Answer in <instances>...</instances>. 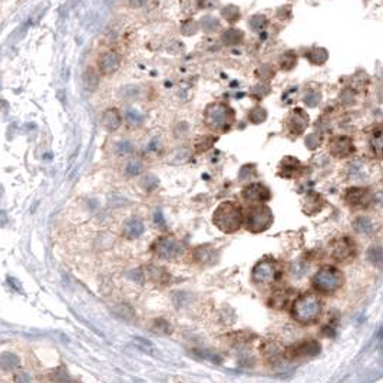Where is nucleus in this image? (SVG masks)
<instances>
[{
    "mask_svg": "<svg viewBox=\"0 0 383 383\" xmlns=\"http://www.w3.org/2000/svg\"><path fill=\"white\" fill-rule=\"evenodd\" d=\"M367 259L376 267H383V247L380 245H373L367 250Z\"/></svg>",
    "mask_w": 383,
    "mask_h": 383,
    "instance_id": "obj_36",
    "label": "nucleus"
},
{
    "mask_svg": "<svg viewBox=\"0 0 383 383\" xmlns=\"http://www.w3.org/2000/svg\"><path fill=\"white\" fill-rule=\"evenodd\" d=\"M353 228H355L356 233L370 235L374 230L373 220L370 217H367V215H359V217H356L355 221H353Z\"/></svg>",
    "mask_w": 383,
    "mask_h": 383,
    "instance_id": "obj_28",
    "label": "nucleus"
},
{
    "mask_svg": "<svg viewBox=\"0 0 383 383\" xmlns=\"http://www.w3.org/2000/svg\"><path fill=\"white\" fill-rule=\"evenodd\" d=\"M147 3V0H130V5L132 8H141Z\"/></svg>",
    "mask_w": 383,
    "mask_h": 383,
    "instance_id": "obj_54",
    "label": "nucleus"
},
{
    "mask_svg": "<svg viewBox=\"0 0 383 383\" xmlns=\"http://www.w3.org/2000/svg\"><path fill=\"white\" fill-rule=\"evenodd\" d=\"M306 174V165L294 155H284L279 162L277 175L284 179H297Z\"/></svg>",
    "mask_w": 383,
    "mask_h": 383,
    "instance_id": "obj_15",
    "label": "nucleus"
},
{
    "mask_svg": "<svg viewBox=\"0 0 383 383\" xmlns=\"http://www.w3.org/2000/svg\"><path fill=\"white\" fill-rule=\"evenodd\" d=\"M125 121L131 126H141L144 123V115L138 112L137 109L130 108V109L125 111Z\"/></svg>",
    "mask_w": 383,
    "mask_h": 383,
    "instance_id": "obj_41",
    "label": "nucleus"
},
{
    "mask_svg": "<svg viewBox=\"0 0 383 383\" xmlns=\"http://www.w3.org/2000/svg\"><path fill=\"white\" fill-rule=\"evenodd\" d=\"M267 118H269V111L260 103H256L247 111V121L251 125H262L267 121Z\"/></svg>",
    "mask_w": 383,
    "mask_h": 383,
    "instance_id": "obj_26",
    "label": "nucleus"
},
{
    "mask_svg": "<svg viewBox=\"0 0 383 383\" xmlns=\"http://www.w3.org/2000/svg\"><path fill=\"white\" fill-rule=\"evenodd\" d=\"M347 175L353 181H363L367 177L366 171H364V164L360 161H353L350 162L349 169H347Z\"/></svg>",
    "mask_w": 383,
    "mask_h": 383,
    "instance_id": "obj_33",
    "label": "nucleus"
},
{
    "mask_svg": "<svg viewBox=\"0 0 383 383\" xmlns=\"http://www.w3.org/2000/svg\"><path fill=\"white\" fill-rule=\"evenodd\" d=\"M113 151L119 157H126V155H131L134 152V145H132V142L130 140H121L115 144Z\"/></svg>",
    "mask_w": 383,
    "mask_h": 383,
    "instance_id": "obj_40",
    "label": "nucleus"
},
{
    "mask_svg": "<svg viewBox=\"0 0 383 383\" xmlns=\"http://www.w3.org/2000/svg\"><path fill=\"white\" fill-rule=\"evenodd\" d=\"M122 123V116L116 108H109L102 113V126L108 132L116 131Z\"/></svg>",
    "mask_w": 383,
    "mask_h": 383,
    "instance_id": "obj_23",
    "label": "nucleus"
},
{
    "mask_svg": "<svg viewBox=\"0 0 383 383\" xmlns=\"http://www.w3.org/2000/svg\"><path fill=\"white\" fill-rule=\"evenodd\" d=\"M372 206H373L376 210H379V211H383V191H380V193H376V194H374Z\"/></svg>",
    "mask_w": 383,
    "mask_h": 383,
    "instance_id": "obj_50",
    "label": "nucleus"
},
{
    "mask_svg": "<svg viewBox=\"0 0 383 383\" xmlns=\"http://www.w3.org/2000/svg\"><path fill=\"white\" fill-rule=\"evenodd\" d=\"M159 148H161V140L158 137H154L147 145V152H157L159 151Z\"/></svg>",
    "mask_w": 383,
    "mask_h": 383,
    "instance_id": "obj_49",
    "label": "nucleus"
},
{
    "mask_svg": "<svg viewBox=\"0 0 383 383\" xmlns=\"http://www.w3.org/2000/svg\"><path fill=\"white\" fill-rule=\"evenodd\" d=\"M283 131L289 138L303 137L310 126V115L303 106H294L286 113L283 119Z\"/></svg>",
    "mask_w": 383,
    "mask_h": 383,
    "instance_id": "obj_6",
    "label": "nucleus"
},
{
    "mask_svg": "<svg viewBox=\"0 0 383 383\" xmlns=\"http://www.w3.org/2000/svg\"><path fill=\"white\" fill-rule=\"evenodd\" d=\"M154 221H155V224L157 225H165V221H164V217H162V213L161 211H157L155 215H154Z\"/></svg>",
    "mask_w": 383,
    "mask_h": 383,
    "instance_id": "obj_53",
    "label": "nucleus"
},
{
    "mask_svg": "<svg viewBox=\"0 0 383 383\" xmlns=\"http://www.w3.org/2000/svg\"><path fill=\"white\" fill-rule=\"evenodd\" d=\"M254 75H256L259 82L269 84L271 79L276 76V68L271 65V63H263V65H260L259 68H256Z\"/></svg>",
    "mask_w": 383,
    "mask_h": 383,
    "instance_id": "obj_31",
    "label": "nucleus"
},
{
    "mask_svg": "<svg viewBox=\"0 0 383 383\" xmlns=\"http://www.w3.org/2000/svg\"><path fill=\"white\" fill-rule=\"evenodd\" d=\"M198 25H200V29L204 32V33H215V32H218L220 29H221V23H220V20L217 19L215 16L213 15H206V16H203L200 22H198Z\"/></svg>",
    "mask_w": 383,
    "mask_h": 383,
    "instance_id": "obj_32",
    "label": "nucleus"
},
{
    "mask_svg": "<svg viewBox=\"0 0 383 383\" xmlns=\"http://www.w3.org/2000/svg\"><path fill=\"white\" fill-rule=\"evenodd\" d=\"M220 40L227 47L240 46V45H243L244 40H245V33H244V30H241V29L231 26V28L225 29V30L221 32Z\"/></svg>",
    "mask_w": 383,
    "mask_h": 383,
    "instance_id": "obj_18",
    "label": "nucleus"
},
{
    "mask_svg": "<svg viewBox=\"0 0 383 383\" xmlns=\"http://www.w3.org/2000/svg\"><path fill=\"white\" fill-rule=\"evenodd\" d=\"M50 380L55 383H69L71 377H69V374L66 373L65 369H57L50 374Z\"/></svg>",
    "mask_w": 383,
    "mask_h": 383,
    "instance_id": "obj_47",
    "label": "nucleus"
},
{
    "mask_svg": "<svg viewBox=\"0 0 383 383\" xmlns=\"http://www.w3.org/2000/svg\"><path fill=\"white\" fill-rule=\"evenodd\" d=\"M325 142V138L320 132H313V134H308L304 138V145L307 147L308 151H314L320 148Z\"/></svg>",
    "mask_w": 383,
    "mask_h": 383,
    "instance_id": "obj_38",
    "label": "nucleus"
},
{
    "mask_svg": "<svg viewBox=\"0 0 383 383\" xmlns=\"http://www.w3.org/2000/svg\"><path fill=\"white\" fill-rule=\"evenodd\" d=\"M134 342L138 346H141V347H144V349H150V347H152V343H151L150 340H147V339H144V337L141 336L134 337Z\"/></svg>",
    "mask_w": 383,
    "mask_h": 383,
    "instance_id": "obj_52",
    "label": "nucleus"
},
{
    "mask_svg": "<svg viewBox=\"0 0 383 383\" xmlns=\"http://www.w3.org/2000/svg\"><path fill=\"white\" fill-rule=\"evenodd\" d=\"M203 122L207 130L213 134H228L237 122V111L228 102L214 101L204 108Z\"/></svg>",
    "mask_w": 383,
    "mask_h": 383,
    "instance_id": "obj_1",
    "label": "nucleus"
},
{
    "mask_svg": "<svg viewBox=\"0 0 383 383\" xmlns=\"http://www.w3.org/2000/svg\"><path fill=\"white\" fill-rule=\"evenodd\" d=\"M215 141H217V137H214V135H203V137H198L196 140V151L198 154L206 152V151H208L214 145Z\"/></svg>",
    "mask_w": 383,
    "mask_h": 383,
    "instance_id": "obj_35",
    "label": "nucleus"
},
{
    "mask_svg": "<svg viewBox=\"0 0 383 383\" xmlns=\"http://www.w3.org/2000/svg\"><path fill=\"white\" fill-rule=\"evenodd\" d=\"M19 357L10 352H5L0 355V369L5 372H10L19 366Z\"/></svg>",
    "mask_w": 383,
    "mask_h": 383,
    "instance_id": "obj_34",
    "label": "nucleus"
},
{
    "mask_svg": "<svg viewBox=\"0 0 383 383\" xmlns=\"http://www.w3.org/2000/svg\"><path fill=\"white\" fill-rule=\"evenodd\" d=\"M15 383H32V380L26 372H19L15 374Z\"/></svg>",
    "mask_w": 383,
    "mask_h": 383,
    "instance_id": "obj_51",
    "label": "nucleus"
},
{
    "mask_svg": "<svg viewBox=\"0 0 383 383\" xmlns=\"http://www.w3.org/2000/svg\"><path fill=\"white\" fill-rule=\"evenodd\" d=\"M291 316L301 325L316 323L323 313V303L317 294L307 291L301 296H297L291 303Z\"/></svg>",
    "mask_w": 383,
    "mask_h": 383,
    "instance_id": "obj_3",
    "label": "nucleus"
},
{
    "mask_svg": "<svg viewBox=\"0 0 383 383\" xmlns=\"http://www.w3.org/2000/svg\"><path fill=\"white\" fill-rule=\"evenodd\" d=\"M121 66V56L116 52H106L98 60V68L103 75H112Z\"/></svg>",
    "mask_w": 383,
    "mask_h": 383,
    "instance_id": "obj_17",
    "label": "nucleus"
},
{
    "mask_svg": "<svg viewBox=\"0 0 383 383\" xmlns=\"http://www.w3.org/2000/svg\"><path fill=\"white\" fill-rule=\"evenodd\" d=\"M303 56L306 57L311 65L323 66L329 60V50L326 47L311 46L303 53Z\"/></svg>",
    "mask_w": 383,
    "mask_h": 383,
    "instance_id": "obj_21",
    "label": "nucleus"
},
{
    "mask_svg": "<svg viewBox=\"0 0 383 383\" xmlns=\"http://www.w3.org/2000/svg\"><path fill=\"white\" fill-rule=\"evenodd\" d=\"M297 63H299V55L293 49L283 50L280 55H279V59H277V68L280 69L281 72H291V71H294L297 68Z\"/></svg>",
    "mask_w": 383,
    "mask_h": 383,
    "instance_id": "obj_19",
    "label": "nucleus"
},
{
    "mask_svg": "<svg viewBox=\"0 0 383 383\" xmlns=\"http://www.w3.org/2000/svg\"><path fill=\"white\" fill-rule=\"evenodd\" d=\"M281 277V266L273 257H264L257 263L252 269V280L257 284H273L280 280Z\"/></svg>",
    "mask_w": 383,
    "mask_h": 383,
    "instance_id": "obj_8",
    "label": "nucleus"
},
{
    "mask_svg": "<svg viewBox=\"0 0 383 383\" xmlns=\"http://www.w3.org/2000/svg\"><path fill=\"white\" fill-rule=\"evenodd\" d=\"M213 224L221 233H237L244 225V210L235 201H223L215 208Z\"/></svg>",
    "mask_w": 383,
    "mask_h": 383,
    "instance_id": "obj_2",
    "label": "nucleus"
},
{
    "mask_svg": "<svg viewBox=\"0 0 383 383\" xmlns=\"http://www.w3.org/2000/svg\"><path fill=\"white\" fill-rule=\"evenodd\" d=\"M158 178L155 177V175H152V174L145 175L144 179L141 181V185H142V188H144L145 191H152V189H155V188L158 187Z\"/></svg>",
    "mask_w": 383,
    "mask_h": 383,
    "instance_id": "obj_46",
    "label": "nucleus"
},
{
    "mask_svg": "<svg viewBox=\"0 0 383 383\" xmlns=\"http://www.w3.org/2000/svg\"><path fill=\"white\" fill-rule=\"evenodd\" d=\"M194 259L200 264L210 266V264H214L217 262L218 251L215 250L214 247H211L210 244H204V245H200L194 250Z\"/></svg>",
    "mask_w": 383,
    "mask_h": 383,
    "instance_id": "obj_20",
    "label": "nucleus"
},
{
    "mask_svg": "<svg viewBox=\"0 0 383 383\" xmlns=\"http://www.w3.org/2000/svg\"><path fill=\"white\" fill-rule=\"evenodd\" d=\"M198 30H200V25H198V22L193 19L185 20L181 25V33L185 35V36H194Z\"/></svg>",
    "mask_w": 383,
    "mask_h": 383,
    "instance_id": "obj_43",
    "label": "nucleus"
},
{
    "mask_svg": "<svg viewBox=\"0 0 383 383\" xmlns=\"http://www.w3.org/2000/svg\"><path fill=\"white\" fill-rule=\"evenodd\" d=\"M184 244L174 237H159L152 244V252L164 260H174L184 254Z\"/></svg>",
    "mask_w": 383,
    "mask_h": 383,
    "instance_id": "obj_9",
    "label": "nucleus"
},
{
    "mask_svg": "<svg viewBox=\"0 0 383 383\" xmlns=\"http://www.w3.org/2000/svg\"><path fill=\"white\" fill-rule=\"evenodd\" d=\"M357 247L353 238L350 237H339L330 244V256L337 263H349L356 257Z\"/></svg>",
    "mask_w": 383,
    "mask_h": 383,
    "instance_id": "obj_11",
    "label": "nucleus"
},
{
    "mask_svg": "<svg viewBox=\"0 0 383 383\" xmlns=\"http://www.w3.org/2000/svg\"><path fill=\"white\" fill-rule=\"evenodd\" d=\"M144 230H145L144 223L141 221L140 218H137V217H132V218H130V220L125 223V227H123L125 237H126V238H130V240H135V238L141 237V235L144 234Z\"/></svg>",
    "mask_w": 383,
    "mask_h": 383,
    "instance_id": "obj_25",
    "label": "nucleus"
},
{
    "mask_svg": "<svg viewBox=\"0 0 383 383\" xmlns=\"http://www.w3.org/2000/svg\"><path fill=\"white\" fill-rule=\"evenodd\" d=\"M0 194H2V185H0Z\"/></svg>",
    "mask_w": 383,
    "mask_h": 383,
    "instance_id": "obj_55",
    "label": "nucleus"
},
{
    "mask_svg": "<svg viewBox=\"0 0 383 383\" xmlns=\"http://www.w3.org/2000/svg\"><path fill=\"white\" fill-rule=\"evenodd\" d=\"M273 221H274L273 211L266 204L248 206L247 211L244 213V227L250 233L260 234L267 231Z\"/></svg>",
    "mask_w": 383,
    "mask_h": 383,
    "instance_id": "obj_4",
    "label": "nucleus"
},
{
    "mask_svg": "<svg viewBox=\"0 0 383 383\" xmlns=\"http://www.w3.org/2000/svg\"><path fill=\"white\" fill-rule=\"evenodd\" d=\"M262 352H263V356H264L269 362H274V363H277L281 357L284 356L286 349H283V347L277 345V343H273V342H271V343H267V345L263 347Z\"/></svg>",
    "mask_w": 383,
    "mask_h": 383,
    "instance_id": "obj_29",
    "label": "nucleus"
},
{
    "mask_svg": "<svg viewBox=\"0 0 383 383\" xmlns=\"http://www.w3.org/2000/svg\"><path fill=\"white\" fill-rule=\"evenodd\" d=\"M326 150L332 158L337 161H345L355 155L357 152V147H356L353 137L346 135V134H335L327 138Z\"/></svg>",
    "mask_w": 383,
    "mask_h": 383,
    "instance_id": "obj_7",
    "label": "nucleus"
},
{
    "mask_svg": "<svg viewBox=\"0 0 383 383\" xmlns=\"http://www.w3.org/2000/svg\"><path fill=\"white\" fill-rule=\"evenodd\" d=\"M270 86L267 84H263V82H259L257 85H254L251 88V91H250V96H251L252 99H256L257 102L259 101H263L266 96H269L270 95Z\"/></svg>",
    "mask_w": 383,
    "mask_h": 383,
    "instance_id": "obj_37",
    "label": "nucleus"
},
{
    "mask_svg": "<svg viewBox=\"0 0 383 383\" xmlns=\"http://www.w3.org/2000/svg\"><path fill=\"white\" fill-rule=\"evenodd\" d=\"M98 85H99V76L96 75L94 69L89 68L84 74V86L88 91L94 92L95 89L98 88Z\"/></svg>",
    "mask_w": 383,
    "mask_h": 383,
    "instance_id": "obj_39",
    "label": "nucleus"
},
{
    "mask_svg": "<svg viewBox=\"0 0 383 383\" xmlns=\"http://www.w3.org/2000/svg\"><path fill=\"white\" fill-rule=\"evenodd\" d=\"M191 157V151L187 147H184V148H178L175 152H174V155L171 157V162L172 164H182V162H187L188 159Z\"/></svg>",
    "mask_w": 383,
    "mask_h": 383,
    "instance_id": "obj_44",
    "label": "nucleus"
},
{
    "mask_svg": "<svg viewBox=\"0 0 383 383\" xmlns=\"http://www.w3.org/2000/svg\"><path fill=\"white\" fill-rule=\"evenodd\" d=\"M155 325H158V326L155 327L157 332L165 333V335H169V333H171V326H169V323H167L165 320L158 318V320H155Z\"/></svg>",
    "mask_w": 383,
    "mask_h": 383,
    "instance_id": "obj_48",
    "label": "nucleus"
},
{
    "mask_svg": "<svg viewBox=\"0 0 383 383\" xmlns=\"http://www.w3.org/2000/svg\"><path fill=\"white\" fill-rule=\"evenodd\" d=\"M221 18L228 23V25H235L241 20V9L235 5H225L220 10Z\"/></svg>",
    "mask_w": 383,
    "mask_h": 383,
    "instance_id": "obj_27",
    "label": "nucleus"
},
{
    "mask_svg": "<svg viewBox=\"0 0 383 383\" xmlns=\"http://www.w3.org/2000/svg\"><path fill=\"white\" fill-rule=\"evenodd\" d=\"M241 198L244 203L248 206H257V204H266L271 198V191L267 185L263 182H250L241 189Z\"/></svg>",
    "mask_w": 383,
    "mask_h": 383,
    "instance_id": "obj_13",
    "label": "nucleus"
},
{
    "mask_svg": "<svg viewBox=\"0 0 383 383\" xmlns=\"http://www.w3.org/2000/svg\"><path fill=\"white\" fill-rule=\"evenodd\" d=\"M345 283V276L343 273L332 266H325L313 276V289L323 293V294H332L339 289H342Z\"/></svg>",
    "mask_w": 383,
    "mask_h": 383,
    "instance_id": "obj_5",
    "label": "nucleus"
},
{
    "mask_svg": "<svg viewBox=\"0 0 383 383\" xmlns=\"http://www.w3.org/2000/svg\"><path fill=\"white\" fill-rule=\"evenodd\" d=\"M293 291H294V290L290 289L276 290V291L271 294L270 300H269V304L274 308H284L286 306H289L290 303L294 301V299L291 297Z\"/></svg>",
    "mask_w": 383,
    "mask_h": 383,
    "instance_id": "obj_22",
    "label": "nucleus"
},
{
    "mask_svg": "<svg viewBox=\"0 0 383 383\" xmlns=\"http://www.w3.org/2000/svg\"><path fill=\"white\" fill-rule=\"evenodd\" d=\"M373 196L374 194L369 187L353 185L345 191V203L356 210H366V208L372 207Z\"/></svg>",
    "mask_w": 383,
    "mask_h": 383,
    "instance_id": "obj_10",
    "label": "nucleus"
},
{
    "mask_svg": "<svg viewBox=\"0 0 383 383\" xmlns=\"http://www.w3.org/2000/svg\"><path fill=\"white\" fill-rule=\"evenodd\" d=\"M326 206V201L325 198L322 197V194H318L316 191H308L307 194L303 198V211L304 214L307 215H314L320 213L323 208Z\"/></svg>",
    "mask_w": 383,
    "mask_h": 383,
    "instance_id": "obj_16",
    "label": "nucleus"
},
{
    "mask_svg": "<svg viewBox=\"0 0 383 383\" xmlns=\"http://www.w3.org/2000/svg\"><path fill=\"white\" fill-rule=\"evenodd\" d=\"M142 169H144V165H142L140 159H131L125 167V175L126 177H137L142 172Z\"/></svg>",
    "mask_w": 383,
    "mask_h": 383,
    "instance_id": "obj_42",
    "label": "nucleus"
},
{
    "mask_svg": "<svg viewBox=\"0 0 383 383\" xmlns=\"http://www.w3.org/2000/svg\"><path fill=\"white\" fill-rule=\"evenodd\" d=\"M323 101V94H322V91H318V89H307V91H304V94L301 96V102L304 106H307V108H317L318 105L322 103Z\"/></svg>",
    "mask_w": 383,
    "mask_h": 383,
    "instance_id": "obj_30",
    "label": "nucleus"
},
{
    "mask_svg": "<svg viewBox=\"0 0 383 383\" xmlns=\"http://www.w3.org/2000/svg\"><path fill=\"white\" fill-rule=\"evenodd\" d=\"M366 150L370 159L383 161V123H376L367 130Z\"/></svg>",
    "mask_w": 383,
    "mask_h": 383,
    "instance_id": "obj_14",
    "label": "nucleus"
},
{
    "mask_svg": "<svg viewBox=\"0 0 383 383\" xmlns=\"http://www.w3.org/2000/svg\"><path fill=\"white\" fill-rule=\"evenodd\" d=\"M247 26L251 30L252 33L256 35H260L263 33L266 29L270 26V19L269 16L263 15V13H254L248 18V22H247Z\"/></svg>",
    "mask_w": 383,
    "mask_h": 383,
    "instance_id": "obj_24",
    "label": "nucleus"
},
{
    "mask_svg": "<svg viewBox=\"0 0 383 383\" xmlns=\"http://www.w3.org/2000/svg\"><path fill=\"white\" fill-rule=\"evenodd\" d=\"M322 346L317 340L314 339H306L301 340L296 345L290 346L289 349H286L284 352V357L289 360H300V359H307V357H313L317 356L320 353Z\"/></svg>",
    "mask_w": 383,
    "mask_h": 383,
    "instance_id": "obj_12",
    "label": "nucleus"
},
{
    "mask_svg": "<svg viewBox=\"0 0 383 383\" xmlns=\"http://www.w3.org/2000/svg\"><path fill=\"white\" fill-rule=\"evenodd\" d=\"M256 165L254 164H247V165H243L241 169H240V174H238V179L240 181H250L251 178L256 177Z\"/></svg>",
    "mask_w": 383,
    "mask_h": 383,
    "instance_id": "obj_45",
    "label": "nucleus"
}]
</instances>
